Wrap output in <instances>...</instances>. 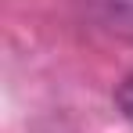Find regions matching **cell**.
Returning <instances> with one entry per match:
<instances>
[{"instance_id":"6da1fadb","label":"cell","mask_w":133,"mask_h":133,"mask_svg":"<svg viewBox=\"0 0 133 133\" xmlns=\"http://www.w3.org/2000/svg\"><path fill=\"white\" fill-rule=\"evenodd\" d=\"M87 11L108 32L133 36V0H87Z\"/></svg>"},{"instance_id":"7a4b0ae2","label":"cell","mask_w":133,"mask_h":133,"mask_svg":"<svg viewBox=\"0 0 133 133\" xmlns=\"http://www.w3.org/2000/svg\"><path fill=\"white\" fill-rule=\"evenodd\" d=\"M115 108L122 111L126 122H133V72H126L122 83L115 87Z\"/></svg>"}]
</instances>
